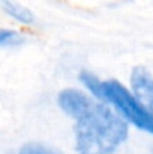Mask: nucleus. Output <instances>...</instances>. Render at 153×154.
<instances>
[{
    "label": "nucleus",
    "mask_w": 153,
    "mask_h": 154,
    "mask_svg": "<svg viewBox=\"0 0 153 154\" xmlns=\"http://www.w3.org/2000/svg\"><path fill=\"white\" fill-rule=\"evenodd\" d=\"M22 42V37L11 30H0V46H14Z\"/></svg>",
    "instance_id": "nucleus-6"
},
{
    "label": "nucleus",
    "mask_w": 153,
    "mask_h": 154,
    "mask_svg": "<svg viewBox=\"0 0 153 154\" xmlns=\"http://www.w3.org/2000/svg\"><path fill=\"white\" fill-rule=\"evenodd\" d=\"M0 8L8 16L23 24H30L34 22V15L31 14V11L14 0H0Z\"/></svg>",
    "instance_id": "nucleus-5"
},
{
    "label": "nucleus",
    "mask_w": 153,
    "mask_h": 154,
    "mask_svg": "<svg viewBox=\"0 0 153 154\" xmlns=\"http://www.w3.org/2000/svg\"><path fill=\"white\" fill-rule=\"evenodd\" d=\"M80 79L96 97L114 106L122 116H125L138 128L153 134V116L123 85L115 80L102 82L88 72L81 73Z\"/></svg>",
    "instance_id": "nucleus-2"
},
{
    "label": "nucleus",
    "mask_w": 153,
    "mask_h": 154,
    "mask_svg": "<svg viewBox=\"0 0 153 154\" xmlns=\"http://www.w3.org/2000/svg\"><path fill=\"white\" fill-rule=\"evenodd\" d=\"M20 154H60L49 146H43L39 143H29L22 147Z\"/></svg>",
    "instance_id": "nucleus-7"
},
{
    "label": "nucleus",
    "mask_w": 153,
    "mask_h": 154,
    "mask_svg": "<svg viewBox=\"0 0 153 154\" xmlns=\"http://www.w3.org/2000/svg\"><path fill=\"white\" fill-rule=\"evenodd\" d=\"M132 87L136 99L153 116V77L144 68H136L132 73Z\"/></svg>",
    "instance_id": "nucleus-3"
},
{
    "label": "nucleus",
    "mask_w": 153,
    "mask_h": 154,
    "mask_svg": "<svg viewBox=\"0 0 153 154\" xmlns=\"http://www.w3.org/2000/svg\"><path fill=\"white\" fill-rule=\"evenodd\" d=\"M75 119L79 154H110L127 137V125L103 103L91 100Z\"/></svg>",
    "instance_id": "nucleus-1"
},
{
    "label": "nucleus",
    "mask_w": 153,
    "mask_h": 154,
    "mask_svg": "<svg viewBox=\"0 0 153 154\" xmlns=\"http://www.w3.org/2000/svg\"><path fill=\"white\" fill-rule=\"evenodd\" d=\"M91 99L86 96L83 92L76 89H67L62 91L58 96V103L60 107L67 112L69 116L76 118L80 112L86 109V107L89 104Z\"/></svg>",
    "instance_id": "nucleus-4"
}]
</instances>
